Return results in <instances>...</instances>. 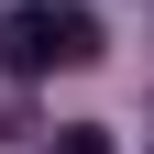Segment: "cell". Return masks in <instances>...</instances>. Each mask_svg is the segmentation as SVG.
Here are the masks:
<instances>
[{"label":"cell","mask_w":154,"mask_h":154,"mask_svg":"<svg viewBox=\"0 0 154 154\" xmlns=\"http://www.w3.org/2000/svg\"><path fill=\"white\" fill-rule=\"evenodd\" d=\"M0 66H11V77L99 66V11H88V0H11V22H0Z\"/></svg>","instance_id":"6da1fadb"},{"label":"cell","mask_w":154,"mask_h":154,"mask_svg":"<svg viewBox=\"0 0 154 154\" xmlns=\"http://www.w3.org/2000/svg\"><path fill=\"white\" fill-rule=\"evenodd\" d=\"M55 154H110V132H99V121H66V132H55Z\"/></svg>","instance_id":"7a4b0ae2"}]
</instances>
